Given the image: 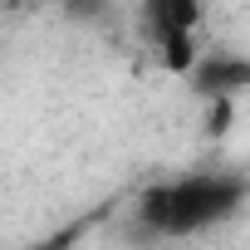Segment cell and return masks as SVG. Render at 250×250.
<instances>
[{
    "instance_id": "6",
    "label": "cell",
    "mask_w": 250,
    "mask_h": 250,
    "mask_svg": "<svg viewBox=\"0 0 250 250\" xmlns=\"http://www.w3.org/2000/svg\"><path fill=\"white\" fill-rule=\"evenodd\" d=\"M98 5H103V0H64V10H69L74 20H88V15H98Z\"/></svg>"
},
{
    "instance_id": "3",
    "label": "cell",
    "mask_w": 250,
    "mask_h": 250,
    "mask_svg": "<svg viewBox=\"0 0 250 250\" xmlns=\"http://www.w3.org/2000/svg\"><path fill=\"white\" fill-rule=\"evenodd\" d=\"M201 20V0H147V30H196Z\"/></svg>"
},
{
    "instance_id": "1",
    "label": "cell",
    "mask_w": 250,
    "mask_h": 250,
    "mask_svg": "<svg viewBox=\"0 0 250 250\" xmlns=\"http://www.w3.org/2000/svg\"><path fill=\"white\" fill-rule=\"evenodd\" d=\"M245 196L240 177H187V182H167L152 187L143 196V221L162 235H196L216 221H226Z\"/></svg>"
},
{
    "instance_id": "5",
    "label": "cell",
    "mask_w": 250,
    "mask_h": 250,
    "mask_svg": "<svg viewBox=\"0 0 250 250\" xmlns=\"http://www.w3.org/2000/svg\"><path fill=\"white\" fill-rule=\"evenodd\" d=\"M230 113H235V93H216L211 98V113H206V133L211 138H221L230 128Z\"/></svg>"
},
{
    "instance_id": "4",
    "label": "cell",
    "mask_w": 250,
    "mask_h": 250,
    "mask_svg": "<svg viewBox=\"0 0 250 250\" xmlns=\"http://www.w3.org/2000/svg\"><path fill=\"white\" fill-rule=\"evenodd\" d=\"M157 44H162V69H167V74H191V69H196L191 30H162Z\"/></svg>"
},
{
    "instance_id": "7",
    "label": "cell",
    "mask_w": 250,
    "mask_h": 250,
    "mask_svg": "<svg viewBox=\"0 0 250 250\" xmlns=\"http://www.w3.org/2000/svg\"><path fill=\"white\" fill-rule=\"evenodd\" d=\"M15 5H20V0H15Z\"/></svg>"
},
{
    "instance_id": "2",
    "label": "cell",
    "mask_w": 250,
    "mask_h": 250,
    "mask_svg": "<svg viewBox=\"0 0 250 250\" xmlns=\"http://www.w3.org/2000/svg\"><path fill=\"white\" fill-rule=\"evenodd\" d=\"M191 83H196V93H206V98H216V93H240V88L250 83V59H235V54L196 59Z\"/></svg>"
}]
</instances>
